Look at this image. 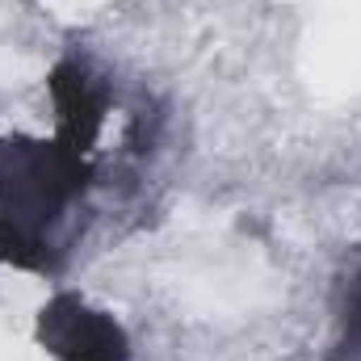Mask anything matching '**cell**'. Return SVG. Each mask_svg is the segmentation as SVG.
Instances as JSON below:
<instances>
[{
    "mask_svg": "<svg viewBox=\"0 0 361 361\" xmlns=\"http://www.w3.org/2000/svg\"><path fill=\"white\" fill-rule=\"evenodd\" d=\"M42 341L68 361H126L118 324L80 307L76 298H59L51 311H42Z\"/></svg>",
    "mask_w": 361,
    "mask_h": 361,
    "instance_id": "1",
    "label": "cell"
}]
</instances>
